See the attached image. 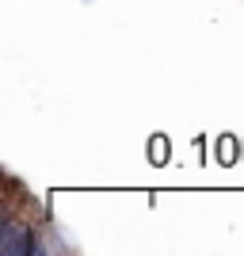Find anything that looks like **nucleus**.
Listing matches in <instances>:
<instances>
[{
	"instance_id": "f257e3e1",
	"label": "nucleus",
	"mask_w": 244,
	"mask_h": 256,
	"mask_svg": "<svg viewBox=\"0 0 244 256\" xmlns=\"http://www.w3.org/2000/svg\"><path fill=\"white\" fill-rule=\"evenodd\" d=\"M0 252L27 256V252H42V245L34 241V234L27 226H19L15 218H4V226H0Z\"/></svg>"
}]
</instances>
